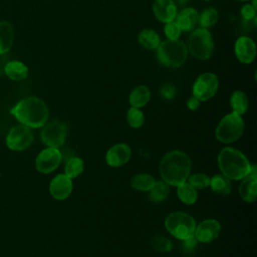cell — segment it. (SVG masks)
I'll list each match as a JSON object with an SVG mask.
<instances>
[{
  "mask_svg": "<svg viewBox=\"0 0 257 257\" xmlns=\"http://www.w3.org/2000/svg\"><path fill=\"white\" fill-rule=\"evenodd\" d=\"M192 163L187 154L181 151L167 153L160 163V174L165 183L170 186H179L190 176Z\"/></svg>",
  "mask_w": 257,
  "mask_h": 257,
  "instance_id": "6da1fadb",
  "label": "cell"
},
{
  "mask_svg": "<svg viewBox=\"0 0 257 257\" xmlns=\"http://www.w3.org/2000/svg\"><path fill=\"white\" fill-rule=\"evenodd\" d=\"M15 118L30 128L43 126L49 115L46 103L36 96H28L17 102L10 110Z\"/></svg>",
  "mask_w": 257,
  "mask_h": 257,
  "instance_id": "7a4b0ae2",
  "label": "cell"
},
{
  "mask_svg": "<svg viewBox=\"0 0 257 257\" xmlns=\"http://www.w3.org/2000/svg\"><path fill=\"white\" fill-rule=\"evenodd\" d=\"M218 165L222 175L229 180H241L248 175L252 165L243 153L234 148H224L218 155Z\"/></svg>",
  "mask_w": 257,
  "mask_h": 257,
  "instance_id": "3957f363",
  "label": "cell"
},
{
  "mask_svg": "<svg viewBox=\"0 0 257 257\" xmlns=\"http://www.w3.org/2000/svg\"><path fill=\"white\" fill-rule=\"evenodd\" d=\"M156 51L159 62L169 68H179L183 66L189 54L186 43L180 39L161 41Z\"/></svg>",
  "mask_w": 257,
  "mask_h": 257,
  "instance_id": "277c9868",
  "label": "cell"
},
{
  "mask_svg": "<svg viewBox=\"0 0 257 257\" xmlns=\"http://www.w3.org/2000/svg\"><path fill=\"white\" fill-rule=\"evenodd\" d=\"M188 52L196 59L205 61L211 58L214 52V40L211 32L199 27L191 31L187 42Z\"/></svg>",
  "mask_w": 257,
  "mask_h": 257,
  "instance_id": "5b68a950",
  "label": "cell"
},
{
  "mask_svg": "<svg viewBox=\"0 0 257 257\" xmlns=\"http://www.w3.org/2000/svg\"><path fill=\"white\" fill-rule=\"evenodd\" d=\"M243 131L244 121L241 115L232 111L219 121L215 131V136L219 142L231 144L236 142L242 136Z\"/></svg>",
  "mask_w": 257,
  "mask_h": 257,
  "instance_id": "8992f818",
  "label": "cell"
},
{
  "mask_svg": "<svg viewBox=\"0 0 257 257\" xmlns=\"http://www.w3.org/2000/svg\"><path fill=\"white\" fill-rule=\"evenodd\" d=\"M196 226L195 219L184 212H173L165 220V227L168 232L180 240L193 236Z\"/></svg>",
  "mask_w": 257,
  "mask_h": 257,
  "instance_id": "52a82bcc",
  "label": "cell"
},
{
  "mask_svg": "<svg viewBox=\"0 0 257 257\" xmlns=\"http://www.w3.org/2000/svg\"><path fill=\"white\" fill-rule=\"evenodd\" d=\"M218 88V76L213 72H204L195 79L192 86V93L200 101H207L216 94Z\"/></svg>",
  "mask_w": 257,
  "mask_h": 257,
  "instance_id": "ba28073f",
  "label": "cell"
},
{
  "mask_svg": "<svg viewBox=\"0 0 257 257\" xmlns=\"http://www.w3.org/2000/svg\"><path fill=\"white\" fill-rule=\"evenodd\" d=\"M41 132L42 142L49 148H60L65 141L67 134V125L60 120H52L43 125Z\"/></svg>",
  "mask_w": 257,
  "mask_h": 257,
  "instance_id": "9c48e42d",
  "label": "cell"
},
{
  "mask_svg": "<svg viewBox=\"0 0 257 257\" xmlns=\"http://www.w3.org/2000/svg\"><path fill=\"white\" fill-rule=\"evenodd\" d=\"M32 142L31 128L23 124L12 127L6 137V145L12 151H24L30 147Z\"/></svg>",
  "mask_w": 257,
  "mask_h": 257,
  "instance_id": "30bf717a",
  "label": "cell"
},
{
  "mask_svg": "<svg viewBox=\"0 0 257 257\" xmlns=\"http://www.w3.org/2000/svg\"><path fill=\"white\" fill-rule=\"evenodd\" d=\"M61 153L58 149L49 148L41 151L35 160V167L39 173L49 174L56 170L61 163Z\"/></svg>",
  "mask_w": 257,
  "mask_h": 257,
  "instance_id": "8fae6325",
  "label": "cell"
},
{
  "mask_svg": "<svg viewBox=\"0 0 257 257\" xmlns=\"http://www.w3.org/2000/svg\"><path fill=\"white\" fill-rule=\"evenodd\" d=\"M235 56L239 62L243 64L252 63L257 54V48L254 40L246 35H242L237 38L234 45Z\"/></svg>",
  "mask_w": 257,
  "mask_h": 257,
  "instance_id": "7c38bea8",
  "label": "cell"
},
{
  "mask_svg": "<svg viewBox=\"0 0 257 257\" xmlns=\"http://www.w3.org/2000/svg\"><path fill=\"white\" fill-rule=\"evenodd\" d=\"M221 232V224L215 219H206L195 228L194 236L199 242L210 243L218 238Z\"/></svg>",
  "mask_w": 257,
  "mask_h": 257,
  "instance_id": "4fadbf2b",
  "label": "cell"
},
{
  "mask_svg": "<svg viewBox=\"0 0 257 257\" xmlns=\"http://www.w3.org/2000/svg\"><path fill=\"white\" fill-rule=\"evenodd\" d=\"M73 190V184L70 178L65 174L55 176L49 184V192L51 196L59 201L67 199Z\"/></svg>",
  "mask_w": 257,
  "mask_h": 257,
  "instance_id": "5bb4252c",
  "label": "cell"
},
{
  "mask_svg": "<svg viewBox=\"0 0 257 257\" xmlns=\"http://www.w3.org/2000/svg\"><path fill=\"white\" fill-rule=\"evenodd\" d=\"M152 10L155 17L162 23L175 20L178 8L173 0H154Z\"/></svg>",
  "mask_w": 257,
  "mask_h": 257,
  "instance_id": "9a60e30c",
  "label": "cell"
},
{
  "mask_svg": "<svg viewBox=\"0 0 257 257\" xmlns=\"http://www.w3.org/2000/svg\"><path fill=\"white\" fill-rule=\"evenodd\" d=\"M241 184L239 186V194L241 198L248 203L256 201L257 198V170L255 166L248 175L241 179Z\"/></svg>",
  "mask_w": 257,
  "mask_h": 257,
  "instance_id": "2e32d148",
  "label": "cell"
},
{
  "mask_svg": "<svg viewBox=\"0 0 257 257\" xmlns=\"http://www.w3.org/2000/svg\"><path fill=\"white\" fill-rule=\"evenodd\" d=\"M132 156L131 148L125 144H116L108 149L105 155V161L108 166L117 168L128 162Z\"/></svg>",
  "mask_w": 257,
  "mask_h": 257,
  "instance_id": "e0dca14e",
  "label": "cell"
},
{
  "mask_svg": "<svg viewBox=\"0 0 257 257\" xmlns=\"http://www.w3.org/2000/svg\"><path fill=\"white\" fill-rule=\"evenodd\" d=\"M198 18L199 12L195 8L186 7L177 13L175 21L182 32H191L198 24Z\"/></svg>",
  "mask_w": 257,
  "mask_h": 257,
  "instance_id": "ac0fdd59",
  "label": "cell"
},
{
  "mask_svg": "<svg viewBox=\"0 0 257 257\" xmlns=\"http://www.w3.org/2000/svg\"><path fill=\"white\" fill-rule=\"evenodd\" d=\"M151 99V90L147 85L141 84L136 86L130 93L128 102L131 106L141 108L148 104Z\"/></svg>",
  "mask_w": 257,
  "mask_h": 257,
  "instance_id": "d6986e66",
  "label": "cell"
},
{
  "mask_svg": "<svg viewBox=\"0 0 257 257\" xmlns=\"http://www.w3.org/2000/svg\"><path fill=\"white\" fill-rule=\"evenodd\" d=\"M5 74L8 78L14 81H21L28 76V67L22 61L12 60L9 61L4 67Z\"/></svg>",
  "mask_w": 257,
  "mask_h": 257,
  "instance_id": "ffe728a7",
  "label": "cell"
},
{
  "mask_svg": "<svg viewBox=\"0 0 257 257\" xmlns=\"http://www.w3.org/2000/svg\"><path fill=\"white\" fill-rule=\"evenodd\" d=\"M14 41V30L8 21H0V54L8 52Z\"/></svg>",
  "mask_w": 257,
  "mask_h": 257,
  "instance_id": "44dd1931",
  "label": "cell"
},
{
  "mask_svg": "<svg viewBox=\"0 0 257 257\" xmlns=\"http://www.w3.org/2000/svg\"><path fill=\"white\" fill-rule=\"evenodd\" d=\"M140 45L148 50H156L161 43V37L159 33L151 28H145L141 30L138 36Z\"/></svg>",
  "mask_w": 257,
  "mask_h": 257,
  "instance_id": "7402d4cb",
  "label": "cell"
},
{
  "mask_svg": "<svg viewBox=\"0 0 257 257\" xmlns=\"http://www.w3.org/2000/svg\"><path fill=\"white\" fill-rule=\"evenodd\" d=\"M249 105V100L245 92L242 90H235L231 96H230V106L232 108V111L242 115L244 114Z\"/></svg>",
  "mask_w": 257,
  "mask_h": 257,
  "instance_id": "603a6c76",
  "label": "cell"
},
{
  "mask_svg": "<svg viewBox=\"0 0 257 257\" xmlns=\"http://www.w3.org/2000/svg\"><path fill=\"white\" fill-rule=\"evenodd\" d=\"M177 195L179 199L187 205H193L198 199L197 190L187 182L177 186Z\"/></svg>",
  "mask_w": 257,
  "mask_h": 257,
  "instance_id": "cb8c5ba5",
  "label": "cell"
},
{
  "mask_svg": "<svg viewBox=\"0 0 257 257\" xmlns=\"http://www.w3.org/2000/svg\"><path fill=\"white\" fill-rule=\"evenodd\" d=\"M210 186L214 193L226 196L231 192V182L224 175H215L210 179Z\"/></svg>",
  "mask_w": 257,
  "mask_h": 257,
  "instance_id": "d4e9b609",
  "label": "cell"
},
{
  "mask_svg": "<svg viewBox=\"0 0 257 257\" xmlns=\"http://www.w3.org/2000/svg\"><path fill=\"white\" fill-rule=\"evenodd\" d=\"M155 183H156L155 178L146 173L138 174V175L134 176L131 180V186L135 190L142 191V192L150 191Z\"/></svg>",
  "mask_w": 257,
  "mask_h": 257,
  "instance_id": "484cf974",
  "label": "cell"
},
{
  "mask_svg": "<svg viewBox=\"0 0 257 257\" xmlns=\"http://www.w3.org/2000/svg\"><path fill=\"white\" fill-rule=\"evenodd\" d=\"M219 20V12L217 9L213 7H209L204 9L201 13H199L198 24L202 28H210L214 26Z\"/></svg>",
  "mask_w": 257,
  "mask_h": 257,
  "instance_id": "4316f807",
  "label": "cell"
},
{
  "mask_svg": "<svg viewBox=\"0 0 257 257\" xmlns=\"http://www.w3.org/2000/svg\"><path fill=\"white\" fill-rule=\"evenodd\" d=\"M83 169H84L83 161L78 157H71L65 162L64 174L68 178L74 179L83 172Z\"/></svg>",
  "mask_w": 257,
  "mask_h": 257,
  "instance_id": "83f0119b",
  "label": "cell"
},
{
  "mask_svg": "<svg viewBox=\"0 0 257 257\" xmlns=\"http://www.w3.org/2000/svg\"><path fill=\"white\" fill-rule=\"evenodd\" d=\"M149 192H150V199L155 203H159L167 199L170 193V189H169V185L164 181H158V182L156 181V183L154 184V186L151 188Z\"/></svg>",
  "mask_w": 257,
  "mask_h": 257,
  "instance_id": "f1b7e54d",
  "label": "cell"
},
{
  "mask_svg": "<svg viewBox=\"0 0 257 257\" xmlns=\"http://www.w3.org/2000/svg\"><path fill=\"white\" fill-rule=\"evenodd\" d=\"M126 120L130 126L134 128H139L145 122V114L140 108L131 106V108L126 112Z\"/></svg>",
  "mask_w": 257,
  "mask_h": 257,
  "instance_id": "f546056e",
  "label": "cell"
},
{
  "mask_svg": "<svg viewBox=\"0 0 257 257\" xmlns=\"http://www.w3.org/2000/svg\"><path fill=\"white\" fill-rule=\"evenodd\" d=\"M210 177L204 173H196L188 177V183L195 189H206L210 186Z\"/></svg>",
  "mask_w": 257,
  "mask_h": 257,
  "instance_id": "4dcf8cb0",
  "label": "cell"
},
{
  "mask_svg": "<svg viewBox=\"0 0 257 257\" xmlns=\"http://www.w3.org/2000/svg\"><path fill=\"white\" fill-rule=\"evenodd\" d=\"M152 246L155 250L162 252V253L170 252L173 248L171 240H169L168 238H166L164 236H160V235H157L152 239Z\"/></svg>",
  "mask_w": 257,
  "mask_h": 257,
  "instance_id": "1f68e13d",
  "label": "cell"
},
{
  "mask_svg": "<svg viewBox=\"0 0 257 257\" xmlns=\"http://www.w3.org/2000/svg\"><path fill=\"white\" fill-rule=\"evenodd\" d=\"M164 33L169 40H177L180 38L182 34V30L175 20L165 23L164 25Z\"/></svg>",
  "mask_w": 257,
  "mask_h": 257,
  "instance_id": "d6a6232c",
  "label": "cell"
},
{
  "mask_svg": "<svg viewBox=\"0 0 257 257\" xmlns=\"http://www.w3.org/2000/svg\"><path fill=\"white\" fill-rule=\"evenodd\" d=\"M256 13H257V8L253 7L251 3L245 4L244 6H242L240 10V14L245 21L256 20Z\"/></svg>",
  "mask_w": 257,
  "mask_h": 257,
  "instance_id": "836d02e7",
  "label": "cell"
},
{
  "mask_svg": "<svg viewBox=\"0 0 257 257\" xmlns=\"http://www.w3.org/2000/svg\"><path fill=\"white\" fill-rule=\"evenodd\" d=\"M176 93H177V89L171 83H165L160 87V94L165 99H168V100L173 99L176 96Z\"/></svg>",
  "mask_w": 257,
  "mask_h": 257,
  "instance_id": "e575fe53",
  "label": "cell"
},
{
  "mask_svg": "<svg viewBox=\"0 0 257 257\" xmlns=\"http://www.w3.org/2000/svg\"><path fill=\"white\" fill-rule=\"evenodd\" d=\"M183 243H182V250L184 252V254H191V253H194L196 247H197V243H198V240L196 239V237L193 235L185 240H182Z\"/></svg>",
  "mask_w": 257,
  "mask_h": 257,
  "instance_id": "d590c367",
  "label": "cell"
},
{
  "mask_svg": "<svg viewBox=\"0 0 257 257\" xmlns=\"http://www.w3.org/2000/svg\"><path fill=\"white\" fill-rule=\"evenodd\" d=\"M200 104H201V101H200L197 97H195L194 95H192V96L187 100V106H188V108H189L190 110H196V109H198L199 106H200Z\"/></svg>",
  "mask_w": 257,
  "mask_h": 257,
  "instance_id": "8d00e7d4",
  "label": "cell"
},
{
  "mask_svg": "<svg viewBox=\"0 0 257 257\" xmlns=\"http://www.w3.org/2000/svg\"><path fill=\"white\" fill-rule=\"evenodd\" d=\"M175 3H176V5L178 6H184V5H186L188 2H189V0H173Z\"/></svg>",
  "mask_w": 257,
  "mask_h": 257,
  "instance_id": "74e56055",
  "label": "cell"
},
{
  "mask_svg": "<svg viewBox=\"0 0 257 257\" xmlns=\"http://www.w3.org/2000/svg\"><path fill=\"white\" fill-rule=\"evenodd\" d=\"M236 1H241V2H246V1H249V0H236Z\"/></svg>",
  "mask_w": 257,
  "mask_h": 257,
  "instance_id": "f35d334b",
  "label": "cell"
},
{
  "mask_svg": "<svg viewBox=\"0 0 257 257\" xmlns=\"http://www.w3.org/2000/svg\"><path fill=\"white\" fill-rule=\"evenodd\" d=\"M204 1H211V0H204Z\"/></svg>",
  "mask_w": 257,
  "mask_h": 257,
  "instance_id": "ab89813d",
  "label": "cell"
}]
</instances>
